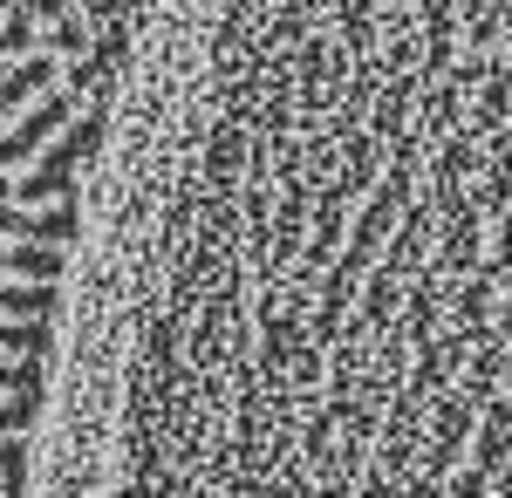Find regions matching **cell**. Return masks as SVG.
<instances>
[{"instance_id": "1", "label": "cell", "mask_w": 512, "mask_h": 498, "mask_svg": "<svg viewBox=\"0 0 512 498\" xmlns=\"http://www.w3.org/2000/svg\"><path fill=\"white\" fill-rule=\"evenodd\" d=\"M96 267L110 492H512V0H198Z\"/></svg>"}, {"instance_id": "2", "label": "cell", "mask_w": 512, "mask_h": 498, "mask_svg": "<svg viewBox=\"0 0 512 498\" xmlns=\"http://www.w3.org/2000/svg\"><path fill=\"white\" fill-rule=\"evenodd\" d=\"M144 0H0V492L28 485L89 171Z\"/></svg>"}]
</instances>
